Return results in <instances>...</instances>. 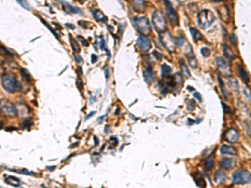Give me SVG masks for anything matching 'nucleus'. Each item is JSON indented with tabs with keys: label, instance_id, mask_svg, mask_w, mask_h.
<instances>
[{
	"label": "nucleus",
	"instance_id": "1",
	"mask_svg": "<svg viewBox=\"0 0 251 188\" xmlns=\"http://www.w3.org/2000/svg\"><path fill=\"white\" fill-rule=\"evenodd\" d=\"M1 83L4 90L8 93H13L19 89L16 76L11 73H4L1 76Z\"/></svg>",
	"mask_w": 251,
	"mask_h": 188
},
{
	"label": "nucleus",
	"instance_id": "2",
	"mask_svg": "<svg viewBox=\"0 0 251 188\" xmlns=\"http://www.w3.org/2000/svg\"><path fill=\"white\" fill-rule=\"evenodd\" d=\"M215 20V17L214 13L210 10L203 9L200 11L198 14V24L199 27L202 29L208 28Z\"/></svg>",
	"mask_w": 251,
	"mask_h": 188
},
{
	"label": "nucleus",
	"instance_id": "3",
	"mask_svg": "<svg viewBox=\"0 0 251 188\" xmlns=\"http://www.w3.org/2000/svg\"><path fill=\"white\" fill-rule=\"evenodd\" d=\"M133 24L140 33L143 35H148L152 33L150 23L145 17H137L133 19Z\"/></svg>",
	"mask_w": 251,
	"mask_h": 188
},
{
	"label": "nucleus",
	"instance_id": "4",
	"mask_svg": "<svg viewBox=\"0 0 251 188\" xmlns=\"http://www.w3.org/2000/svg\"><path fill=\"white\" fill-rule=\"evenodd\" d=\"M250 173L247 170H239L233 173L232 182L236 185L247 184L250 182Z\"/></svg>",
	"mask_w": 251,
	"mask_h": 188
},
{
	"label": "nucleus",
	"instance_id": "5",
	"mask_svg": "<svg viewBox=\"0 0 251 188\" xmlns=\"http://www.w3.org/2000/svg\"><path fill=\"white\" fill-rule=\"evenodd\" d=\"M152 24L157 31L161 33L162 31L166 30L167 22L161 11H158V10L155 11L152 17Z\"/></svg>",
	"mask_w": 251,
	"mask_h": 188
},
{
	"label": "nucleus",
	"instance_id": "6",
	"mask_svg": "<svg viewBox=\"0 0 251 188\" xmlns=\"http://www.w3.org/2000/svg\"><path fill=\"white\" fill-rule=\"evenodd\" d=\"M159 39H160V42L165 47V49H167L170 52L174 51L176 49V43H175L173 38L172 37V35L167 31L165 30V31L161 32L159 34Z\"/></svg>",
	"mask_w": 251,
	"mask_h": 188
},
{
	"label": "nucleus",
	"instance_id": "7",
	"mask_svg": "<svg viewBox=\"0 0 251 188\" xmlns=\"http://www.w3.org/2000/svg\"><path fill=\"white\" fill-rule=\"evenodd\" d=\"M0 108L8 117H16L18 115V111L13 104L8 101V100H0Z\"/></svg>",
	"mask_w": 251,
	"mask_h": 188
},
{
	"label": "nucleus",
	"instance_id": "8",
	"mask_svg": "<svg viewBox=\"0 0 251 188\" xmlns=\"http://www.w3.org/2000/svg\"><path fill=\"white\" fill-rule=\"evenodd\" d=\"M164 5H165V8H166V13L167 16L169 19V22L173 25H178V16L177 12L175 11V9L173 8V5L170 3L169 0H162Z\"/></svg>",
	"mask_w": 251,
	"mask_h": 188
},
{
	"label": "nucleus",
	"instance_id": "9",
	"mask_svg": "<svg viewBox=\"0 0 251 188\" xmlns=\"http://www.w3.org/2000/svg\"><path fill=\"white\" fill-rule=\"evenodd\" d=\"M216 65L218 67V70L220 71V73L226 76V77H229L232 74V71H231V68L229 64L222 57H218L216 59Z\"/></svg>",
	"mask_w": 251,
	"mask_h": 188
},
{
	"label": "nucleus",
	"instance_id": "10",
	"mask_svg": "<svg viewBox=\"0 0 251 188\" xmlns=\"http://www.w3.org/2000/svg\"><path fill=\"white\" fill-rule=\"evenodd\" d=\"M239 138V131L236 129L230 128L226 131L223 134V139L229 143H236Z\"/></svg>",
	"mask_w": 251,
	"mask_h": 188
},
{
	"label": "nucleus",
	"instance_id": "11",
	"mask_svg": "<svg viewBox=\"0 0 251 188\" xmlns=\"http://www.w3.org/2000/svg\"><path fill=\"white\" fill-rule=\"evenodd\" d=\"M185 54H186V57L188 59V65L193 68V69H196L198 68V61H197V59L195 57V55L193 53V49L191 48V45L189 44H188V47L186 48V51H185Z\"/></svg>",
	"mask_w": 251,
	"mask_h": 188
},
{
	"label": "nucleus",
	"instance_id": "12",
	"mask_svg": "<svg viewBox=\"0 0 251 188\" xmlns=\"http://www.w3.org/2000/svg\"><path fill=\"white\" fill-rule=\"evenodd\" d=\"M137 43L138 47L139 49L144 51V52H147L149 51L151 49V42L149 41V39L146 38L144 35H140L139 37L137 38Z\"/></svg>",
	"mask_w": 251,
	"mask_h": 188
},
{
	"label": "nucleus",
	"instance_id": "13",
	"mask_svg": "<svg viewBox=\"0 0 251 188\" xmlns=\"http://www.w3.org/2000/svg\"><path fill=\"white\" fill-rule=\"evenodd\" d=\"M235 166H236V161L229 158H223L219 163V167L224 171H230L233 168H235Z\"/></svg>",
	"mask_w": 251,
	"mask_h": 188
},
{
	"label": "nucleus",
	"instance_id": "14",
	"mask_svg": "<svg viewBox=\"0 0 251 188\" xmlns=\"http://www.w3.org/2000/svg\"><path fill=\"white\" fill-rule=\"evenodd\" d=\"M143 77L147 84H151L153 82L154 79H155V73L152 67H147L143 70Z\"/></svg>",
	"mask_w": 251,
	"mask_h": 188
},
{
	"label": "nucleus",
	"instance_id": "15",
	"mask_svg": "<svg viewBox=\"0 0 251 188\" xmlns=\"http://www.w3.org/2000/svg\"><path fill=\"white\" fill-rule=\"evenodd\" d=\"M193 179L196 185L199 187H206L207 183L206 181L204 179V177L202 176V175L200 172H195L193 173Z\"/></svg>",
	"mask_w": 251,
	"mask_h": 188
},
{
	"label": "nucleus",
	"instance_id": "16",
	"mask_svg": "<svg viewBox=\"0 0 251 188\" xmlns=\"http://www.w3.org/2000/svg\"><path fill=\"white\" fill-rule=\"evenodd\" d=\"M220 153L222 155H237V151L235 147L231 146H222L220 148Z\"/></svg>",
	"mask_w": 251,
	"mask_h": 188
},
{
	"label": "nucleus",
	"instance_id": "17",
	"mask_svg": "<svg viewBox=\"0 0 251 188\" xmlns=\"http://www.w3.org/2000/svg\"><path fill=\"white\" fill-rule=\"evenodd\" d=\"M238 74H239V78L242 80V81L244 82V83H249L250 82V75H249V73L248 71L243 66L239 65L238 67Z\"/></svg>",
	"mask_w": 251,
	"mask_h": 188
},
{
	"label": "nucleus",
	"instance_id": "18",
	"mask_svg": "<svg viewBox=\"0 0 251 188\" xmlns=\"http://www.w3.org/2000/svg\"><path fill=\"white\" fill-rule=\"evenodd\" d=\"M61 3L63 4V8L65 10V12L69 13H77L81 12V9L78 8L75 6H73L71 5L69 3L67 2H65V1H61Z\"/></svg>",
	"mask_w": 251,
	"mask_h": 188
},
{
	"label": "nucleus",
	"instance_id": "19",
	"mask_svg": "<svg viewBox=\"0 0 251 188\" xmlns=\"http://www.w3.org/2000/svg\"><path fill=\"white\" fill-rule=\"evenodd\" d=\"M5 182L8 185L13 187H20L21 185L20 180L19 178H17L16 176H7L6 179H5Z\"/></svg>",
	"mask_w": 251,
	"mask_h": 188
},
{
	"label": "nucleus",
	"instance_id": "20",
	"mask_svg": "<svg viewBox=\"0 0 251 188\" xmlns=\"http://www.w3.org/2000/svg\"><path fill=\"white\" fill-rule=\"evenodd\" d=\"M223 51L224 56H225L229 61H232V60H234L235 59V54L232 51V49L229 47V45H227L226 44H223Z\"/></svg>",
	"mask_w": 251,
	"mask_h": 188
},
{
	"label": "nucleus",
	"instance_id": "21",
	"mask_svg": "<svg viewBox=\"0 0 251 188\" xmlns=\"http://www.w3.org/2000/svg\"><path fill=\"white\" fill-rule=\"evenodd\" d=\"M93 17L98 21V22H101V23H105L107 21V17L105 16V14L103 13V12L100 10V9H96L93 12Z\"/></svg>",
	"mask_w": 251,
	"mask_h": 188
},
{
	"label": "nucleus",
	"instance_id": "22",
	"mask_svg": "<svg viewBox=\"0 0 251 188\" xmlns=\"http://www.w3.org/2000/svg\"><path fill=\"white\" fill-rule=\"evenodd\" d=\"M227 176L226 175L223 173L222 172H217L214 175V181L216 182V184L220 185L223 184V182L226 181Z\"/></svg>",
	"mask_w": 251,
	"mask_h": 188
},
{
	"label": "nucleus",
	"instance_id": "23",
	"mask_svg": "<svg viewBox=\"0 0 251 188\" xmlns=\"http://www.w3.org/2000/svg\"><path fill=\"white\" fill-rule=\"evenodd\" d=\"M146 3L144 0H135L133 5V8L137 12H142L145 9Z\"/></svg>",
	"mask_w": 251,
	"mask_h": 188
},
{
	"label": "nucleus",
	"instance_id": "24",
	"mask_svg": "<svg viewBox=\"0 0 251 188\" xmlns=\"http://www.w3.org/2000/svg\"><path fill=\"white\" fill-rule=\"evenodd\" d=\"M179 64H180V69H181V72H182V74L185 76L186 78H189L191 76V74H190V71H189V70H188V66H187V65L185 64V62H184V60L183 59H180V61H179Z\"/></svg>",
	"mask_w": 251,
	"mask_h": 188
},
{
	"label": "nucleus",
	"instance_id": "25",
	"mask_svg": "<svg viewBox=\"0 0 251 188\" xmlns=\"http://www.w3.org/2000/svg\"><path fill=\"white\" fill-rule=\"evenodd\" d=\"M218 82H219V86H220V90H221V92H222V94H223V97H224L225 100H228V98H229V91H228V90L225 88V85H224V83H223V80L221 79V77H220L219 75L218 76Z\"/></svg>",
	"mask_w": 251,
	"mask_h": 188
},
{
	"label": "nucleus",
	"instance_id": "26",
	"mask_svg": "<svg viewBox=\"0 0 251 188\" xmlns=\"http://www.w3.org/2000/svg\"><path fill=\"white\" fill-rule=\"evenodd\" d=\"M171 73H172V69H171L170 66H168L166 64H163L161 67V75H162V77H168L169 75H171Z\"/></svg>",
	"mask_w": 251,
	"mask_h": 188
},
{
	"label": "nucleus",
	"instance_id": "27",
	"mask_svg": "<svg viewBox=\"0 0 251 188\" xmlns=\"http://www.w3.org/2000/svg\"><path fill=\"white\" fill-rule=\"evenodd\" d=\"M190 33L195 42H199V40H201L202 39V34L196 28H190Z\"/></svg>",
	"mask_w": 251,
	"mask_h": 188
},
{
	"label": "nucleus",
	"instance_id": "28",
	"mask_svg": "<svg viewBox=\"0 0 251 188\" xmlns=\"http://www.w3.org/2000/svg\"><path fill=\"white\" fill-rule=\"evenodd\" d=\"M219 16H220V18L223 19V21H224V22H229V10H228V8L225 7V6H223V8H222V9H221V12H219Z\"/></svg>",
	"mask_w": 251,
	"mask_h": 188
},
{
	"label": "nucleus",
	"instance_id": "29",
	"mask_svg": "<svg viewBox=\"0 0 251 188\" xmlns=\"http://www.w3.org/2000/svg\"><path fill=\"white\" fill-rule=\"evenodd\" d=\"M70 45H71V47H72V49L74 50V52H75L76 54H79L81 52V45L78 44L76 39L70 37Z\"/></svg>",
	"mask_w": 251,
	"mask_h": 188
},
{
	"label": "nucleus",
	"instance_id": "30",
	"mask_svg": "<svg viewBox=\"0 0 251 188\" xmlns=\"http://www.w3.org/2000/svg\"><path fill=\"white\" fill-rule=\"evenodd\" d=\"M214 166V160L208 159L206 161H205V163H204V168H205V170L208 171V172L211 171V170H213Z\"/></svg>",
	"mask_w": 251,
	"mask_h": 188
},
{
	"label": "nucleus",
	"instance_id": "31",
	"mask_svg": "<svg viewBox=\"0 0 251 188\" xmlns=\"http://www.w3.org/2000/svg\"><path fill=\"white\" fill-rule=\"evenodd\" d=\"M21 74H22V78L25 81L28 82L30 80V75L28 74V72L25 69H22L21 70Z\"/></svg>",
	"mask_w": 251,
	"mask_h": 188
},
{
	"label": "nucleus",
	"instance_id": "32",
	"mask_svg": "<svg viewBox=\"0 0 251 188\" xmlns=\"http://www.w3.org/2000/svg\"><path fill=\"white\" fill-rule=\"evenodd\" d=\"M200 53L202 54V55L203 57H209L211 54V52L209 49H208L207 47H202V49H200Z\"/></svg>",
	"mask_w": 251,
	"mask_h": 188
},
{
	"label": "nucleus",
	"instance_id": "33",
	"mask_svg": "<svg viewBox=\"0 0 251 188\" xmlns=\"http://www.w3.org/2000/svg\"><path fill=\"white\" fill-rule=\"evenodd\" d=\"M10 171L14 172H18V173H21V174H24V175H28V176H33V175H34V172H28L27 170H13V169H10Z\"/></svg>",
	"mask_w": 251,
	"mask_h": 188
},
{
	"label": "nucleus",
	"instance_id": "34",
	"mask_svg": "<svg viewBox=\"0 0 251 188\" xmlns=\"http://www.w3.org/2000/svg\"><path fill=\"white\" fill-rule=\"evenodd\" d=\"M33 125V121L31 119H26V120H25L24 121H23V123L21 124L20 126L22 127V128H27V127H29Z\"/></svg>",
	"mask_w": 251,
	"mask_h": 188
},
{
	"label": "nucleus",
	"instance_id": "35",
	"mask_svg": "<svg viewBox=\"0 0 251 188\" xmlns=\"http://www.w3.org/2000/svg\"><path fill=\"white\" fill-rule=\"evenodd\" d=\"M17 1H18V3L20 4L21 6L24 8L27 9V10H29V9H30V5H29V4L27 2V0H17Z\"/></svg>",
	"mask_w": 251,
	"mask_h": 188
},
{
	"label": "nucleus",
	"instance_id": "36",
	"mask_svg": "<svg viewBox=\"0 0 251 188\" xmlns=\"http://www.w3.org/2000/svg\"><path fill=\"white\" fill-rule=\"evenodd\" d=\"M195 106H196V103L193 100H190L188 103L187 104V109L189 111H193L194 110Z\"/></svg>",
	"mask_w": 251,
	"mask_h": 188
},
{
	"label": "nucleus",
	"instance_id": "37",
	"mask_svg": "<svg viewBox=\"0 0 251 188\" xmlns=\"http://www.w3.org/2000/svg\"><path fill=\"white\" fill-rule=\"evenodd\" d=\"M229 41H230V43L232 44V45H234V46H237V45H238L237 36L235 35V33H232V34H230V36H229Z\"/></svg>",
	"mask_w": 251,
	"mask_h": 188
},
{
	"label": "nucleus",
	"instance_id": "38",
	"mask_svg": "<svg viewBox=\"0 0 251 188\" xmlns=\"http://www.w3.org/2000/svg\"><path fill=\"white\" fill-rule=\"evenodd\" d=\"M222 106H223L224 113H228V114H229L230 115H232V114H233V111H231V109L229 108V106H227V105H225L224 103H222Z\"/></svg>",
	"mask_w": 251,
	"mask_h": 188
},
{
	"label": "nucleus",
	"instance_id": "39",
	"mask_svg": "<svg viewBox=\"0 0 251 188\" xmlns=\"http://www.w3.org/2000/svg\"><path fill=\"white\" fill-rule=\"evenodd\" d=\"M78 38L80 39V40H81V42L82 43V45H85V46H86V47H88V46H89V44H88V42H87L86 39H85L84 38L81 37V36H78Z\"/></svg>",
	"mask_w": 251,
	"mask_h": 188
},
{
	"label": "nucleus",
	"instance_id": "40",
	"mask_svg": "<svg viewBox=\"0 0 251 188\" xmlns=\"http://www.w3.org/2000/svg\"><path fill=\"white\" fill-rule=\"evenodd\" d=\"M74 58H75V59L76 60L77 63H82V62H83L82 58H81L80 55L76 54H74Z\"/></svg>",
	"mask_w": 251,
	"mask_h": 188
},
{
	"label": "nucleus",
	"instance_id": "41",
	"mask_svg": "<svg viewBox=\"0 0 251 188\" xmlns=\"http://www.w3.org/2000/svg\"><path fill=\"white\" fill-rule=\"evenodd\" d=\"M193 95H194L195 98L197 99L199 102H202V97H201V94H199V93H198V92H195V93H193Z\"/></svg>",
	"mask_w": 251,
	"mask_h": 188
},
{
	"label": "nucleus",
	"instance_id": "42",
	"mask_svg": "<svg viewBox=\"0 0 251 188\" xmlns=\"http://www.w3.org/2000/svg\"><path fill=\"white\" fill-rule=\"evenodd\" d=\"M152 54H153L154 56H156V57L158 58V59H162L161 54H159L158 52H157V51H153V52H152Z\"/></svg>",
	"mask_w": 251,
	"mask_h": 188
},
{
	"label": "nucleus",
	"instance_id": "43",
	"mask_svg": "<svg viewBox=\"0 0 251 188\" xmlns=\"http://www.w3.org/2000/svg\"><path fill=\"white\" fill-rule=\"evenodd\" d=\"M91 62H92V64H94V63H96V60H97V56L96 55V54H92L91 55Z\"/></svg>",
	"mask_w": 251,
	"mask_h": 188
},
{
	"label": "nucleus",
	"instance_id": "44",
	"mask_svg": "<svg viewBox=\"0 0 251 188\" xmlns=\"http://www.w3.org/2000/svg\"><path fill=\"white\" fill-rule=\"evenodd\" d=\"M96 114V111H92V112H90V113L89 115H87V116L85 117V120H87V119L90 118V117H91L92 115H94V114Z\"/></svg>",
	"mask_w": 251,
	"mask_h": 188
},
{
	"label": "nucleus",
	"instance_id": "45",
	"mask_svg": "<svg viewBox=\"0 0 251 188\" xmlns=\"http://www.w3.org/2000/svg\"><path fill=\"white\" fill-rule=\"evenodd\" d=\"M193 123H195L194 120H191V119H188V125H192V124H193Z\"/></svg>",
	"mask_w": 251,
	"mask_h": 188
},
{
	"label": "nucleus",
	"instance_id": "46",
	"mask_svg": "<svg viewBox=\"0 0 251 188\" xmlns=\"http://www.w3.org/2000/svg\"><path fill=\"white\" fill-rule=\"evenodd\" d=\"M105 78H106V79H108V78H109V70H105Z\"/></svg>",
	"mask_w": 251,
	"mask_h": 188
},
{
	"label": "nucleus",
	"instance_id": "47",
	"mask_svg": "<svg viewBox=\"0 0 251 188\" xmlns=\"http://www.w3.org/2000/svg\"><path fill=\"white\" fill-rule=\"evenodd\" d=\"M66 26H69V29H75V25H69V24H67V25H66Z\"/></svg>",
	"mask_w": 251,
	"mask_h": 188
},
{
	"label": "nucleus",
	"instance_id": "48",
	"mask_svg": "<svg viewBox=\"0 0 251 188\" xmlns=\"http://www.w3.org/2000/svg\"><path fill=\"white\" fill-rule=\"evenodd\" d=\"M213 2H222V1H225V0H212Z\"/></svg>",
	"mask_w": 251,
	"mask_h": 188
},
{
	"label": "nucleus",
	"instance_id": "49",
	"mask_svg": "<svg viewBox=\"0 0 251 188\" xmlns=\"http://www.w3.org/2000/svg\"><path fill=\"white\" fill-rule=\"evenodd\" d=\"M1 111H1V108H0V113H1Z\"/></svg>",
	"mask_w": 251,
	"mask_h": 188
}]
</instances>
